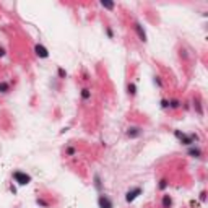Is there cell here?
<instances>
[{
    "label": "cell",
    "mask_w": 208,
    "mask_h": 208,
    "mask_svg": "<svg viewBox=\"0 0 208 208\" xmlns=\"http://www.w3.org/2000/svg\"><path fill=\"white\" fill-rule=\"evenodd\" d=\"M155 83H156V85L159 86V88H161V86H163V83H161V80H159V77H156V78H155Z\"/></svg>",
    "instance_id": "22"
},
{
    "label": "cell",
    "mask_w": 208,
    "mask_h": 208,
    "mask_svg": "<svg viewBox=\"0 0 208 208\" xmlns=\"http://www.w3.org/2000/svg\"><path fill=\"white\" fill-rule=\"evenodd\" d=\"M36 203L41 205V207H44V208H49V203H47L46 200H43V198H38V200H36Z\"/></svg>",
    "instance_id": "18"
},
{
    "label": "cell",
    "mask_w": 208,
    "mask_h": 208,
    "mask_svg": "<svg viewBox=\"0 0 208 208\" xmlns=\"http://www.w3.org/2000/svg\"><path fill=\"white\" fill-rule=\"evenodd\" d=\"M65 155H67V156H75V155H77V148H75V146H67Z\"/></svg>",
    "instance_id": "15"
},
{
    "label": "cell",
    "mask_w": 208,
    "mask_h": 208,
    "mask_svg": "<svg viewBox=\"0 0 208 208\" xmlns=\"http://www.w3.org/2000/svg\"><path fill=\"white\" fill-rule=\"evenodd\" d=\"M189 156H192V158H200L202 156V150L200 148H195V146H192V148H189Z\"/></svg>",
    "instance_id": "8"
},
{
    "label": "cell",
    "mask_w": 208,
    "mask_h": 208,
    "mask_svg": "<svg viewBox=\"0 0 208 208\" xmlns=\"http://www.w3.org/2000/svg\"><path fill=\"white\" fill-rule=\"evenodd\" d=\"M169 107H171V109H179V107H180V101H177V99L169 101Z\"/></svg>",
    "instance_id": "16"
},
{
    "label": "cell",
    "mask_w": 208,
    "mask_h": 208,
    "mask_svg": "<svg viewBox=\"0 0 208 208\" xmlns=\"http://www.w3.org/2000/svg\"><path fill=\"white\" fill-rule=\"evenodd\" d=\"M101 7L107 8V10H114L116 4H114V2H107V0H102V2H101Z\"/></svg>",
    "instance_id": "13"
},
{
    "label": "cell",
    "mask_w": 208,
    "mask_h": 208,
    "mask_svg": "<svg viewBox=\"0 0 208 208\" xmlns=\"http://www.w3.org/2000/svg\"><path fill=\"white\" fill-rule=\"evenodd\" d=\"M133 29H135V33H137V36H138V39H140L141 43H146V33H145V29H143V26L140 25V23H135L133 25Z\"/></svg>",
    "instance_id": "4"
},
{
    "label": "cell",
    "mask_w": 208,
    "mask_h": 208,
    "mask_svg": "<svg viewBox=\"0 0 208 208\" xmlns=\"http://www.w3.org/2000/svg\"><path fill=\"white\" fill-rule=\"evenodd\" d=\"M57 73H59V78H60V80H64V78L67 77V72H65V70H64V68H62V67H59V70H57Z\"/></svg>",
    "instance_id": "17"
},
{
    "label": "cell",
    "mask_w": 208,
    "mask_h": 208,
    "mask_svg": "<svg viewBox=\"0 0 208 208\" xmlns=\"http://www.w3.org/2000/svg\"><path fill=\"white\" fill-rule=\"evenodd\" d=\"M89 98H91V89L83 88V89H81V99H83V101H88Z\"/></svg>",
    "instance_id": "11"
},
{
    "label": "cell",
    "mask_w": 208,
    "mask_h": 208,
    "mask_svg": "<svg viewBox=\"0 0 208 208\" xmlns=\"http://www.w3.org/2000/svg\"><path fill=\"white\" fill-rule=\"evenodd\" d=\"M94 187H96V190H99V192L102 190V182H101V176L99 174H94Z\"/></svg>",
    "instance_id": "9"
},
{
    "label": "cell",
    "mask_w": 208,
    "mask_h": 208,
    "mask_svg": "<svg viewBox=\"0 0 208 208\" xmlns=\"http://www.w3.org/2000/svg\"><path fill=\"white\" fill-rule=\"evenodd\" d=\"M140 194H141V187H133V189H130V190L125 194V202H128V203H130V202H133Z\"/></svg>",
    "instance_id": "3"
},
{
    "label": "cell",
    "mask_w": 208,
    "mask_h": 208,
    "mask_svg": "<svg viewBox=\"0 0 208 208\" xmlns=\"http://www.w3.org/2000/svg\"><path fill=\"white\" fill-rule=\"evenodd\" d=\"M141 133H143V130H141L140 127H128L127 128V137L128 138H138Z\"/></svg>",
    "instance_id": "6"
},
{
    "label": "cell",
    "mask_w": 208,
    "mask_h": 208,
    "mask_svg": "<svg viewBox=\"0 0 208 208\" xmlns=\"http://www.w3.org/2000/svg\"><path fill=\"white\" fill-rule=\"evenodd\" d=\"M127 89H128V96H132V98L137 94V86H135V83H128Z\"/></svg>",
    "instance_id": "12"
},
{
    "label": "cell",
    "mask_w": 208,
    "mask_h": 208,
    "mask_svg": "<svg viewBox=\"0 0 208 208\" xmlns=\"http://www.w3.org/2000/svg\"><path fill=\"white\" fill-rule=\"evenodd\" d=\"M161 107H163V109H168V107H169V101H168V99H163V101H161Z\"/></svg>",
    "instance_id": "21"
},
{
    "label": "cell",
    "mask_w": 208,
    "mask_h": 208,
    "mask_svg": "<svg viewBox=\"0 0 208 208\" xmlns=\"http://www.w3.org/2000/svg\"><path fill=\"white\" fill-rule=\"evenodd\" d=\"M34 52H36V55H38L39 59H47V57H49V50H47L44 46H41V44H38V46L34 47Z\"/></svg>",
    "instance_id": "5"
},
{
    "label": "cell",
    "mask_w": 208,
    "mask_h": 208,
    "mask_svg": "<svg viewBox=\"0 0 208 208\" xmlns=\"http://www.w3.org/2000/svg\"><path fill=\"white\" fill-rule=\"evenodd\" d=\"M173 205V198H171L169 194H164L163 195V208H171Z\"/></svg>",
    "instance_id": "7"
},
{
    "label": "cell",
    "mask_w": 208,
    "mask_h": 208,
    "mask_svg": "<svg viewBox=\"0 0 208 208\" xmlns=\"http://www.w3.org/2000/svg\"><path fill=\"white\" fill-rule=\"evenodd\" d=\"M5 55V49L4 47H0V57H4Z\"/></svg>",
    "instance_id": "23"
},
{
    "label": "cell",
    "mask_w": 208,
    "mask_h": 208,
    "mask_svg": "<svg viewBox=\"0 0 208 208\" xmlns=\"http://www.w3.org/2000/svg\"><path fill=\"white\" fill-rule=\"evenodd\" d=\"M166 187H168V180H166V179H163L161 182H159V189H161V190H164Z\"/></svg>",
    "instance_id": "20"
},
{
    "label": "cell",
    "mask_w": 208,
    "mask_h": 208,
    "mask_svg": "<svg viewBox=\"0 0 208 208\" xmlns=\"http://www.w3.org/2000/svg\"><path fill=\"white\" fill-rule=\"evenodd\" d=\"M98 205H99V208H112L114 207L112 200H111L107 195H104V194H101L98 197Z\"/></svg>",
    "instance_id": "2"
},
{
    "label": "cell",
    "mask_w": 208,
    "mask_h": 208,
    "mask_svg": "<svg viewBox=\"0 0 208 208\" xmlns=\"http://www.w3.org/2000/svg\"><path fill=\"white\" fill-rule=\"evenodd\" d=\"M8 91H10V83L2 81V83H0V93H2V94H7Z\"/></svg>",
    "instance_id": "10"
},
{
    "label": "cell",
    "mask_w": 208,
    "mask_h": 208,
    "mask_svg": "<svg viewBox=\"0 0 208 208\" xmlns=\"http://www.w3.org/2000/svg\"><path fill=\"white\" fill-rule=\"evenodd\" d=\"M106 34H107V38H109V39H112V38H114V31H112V28H109V26H107V28H106Z\"/></svg>",
    "instance_id": "19"
},
{
    "label": "cell",
    "mask_w": 208,
    "mask_h": 208,
    "mask_svg": "<svg viewBox=\"0 0 208 208\" xmlns=\"http://www.w3.org/2000/svg\"><path fill=\"white\" fill-rule=\"evenodd\" d=\"M13 180L18 184V185H26V184L31 182V176L23 171H15L13 173Z\"/></svg>",
    "instance_id": "1"
},
{
    "label": "cell",
    "mask_w": 208,
    "mask_h": 208,
    "mask_svg": "<svg viewBox=\"0 0 208 208\" xmlns=\"http://www.w3.org/2000/svg\"><path fill=\"white\" fill-rule=\"evenodd\" d=\"M194 107H195V111H197V114L198 116H203V109H202V104H200V101H195V104H194Z\"/></svg>",
    "instance_id": "14"
}]
</instances>
